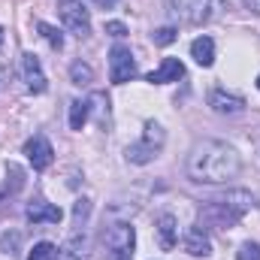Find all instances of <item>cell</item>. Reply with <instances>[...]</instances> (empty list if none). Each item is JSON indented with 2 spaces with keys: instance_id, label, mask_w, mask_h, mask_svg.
Here are the masks:
<instances>
[{
  "instance_id": "9",
  "label": "cell",
  "mask_w": 260,
  "mask_h": 260,
  "mask_svg": "<svg viewBox=\"0 0 260 260\" xmlns=\"http://www.w3.org/2000/svg\"><path fill=\"white\" fill-rule=\"evenodd\" d=\"M24 154H27V160H30L34 170H46V167H52V160H55L52 142H49L43 133H37V136H30V139L24 142Z\"/></svg>"
},
{
  "instance_id": "7",
  "label": "cell",
  "mask_w": 260,
  "mask_h": 260,
  "mask_svg": "<svg viewBox=\"0 0 260 260\" xmlns=\"http://www.w3.org/2000/svg\"><path fill=\"white\" fill-rule=\"evenodd\" d=\"M58 15H61V21L70 34H76V37L91 34V15H88L82 0H58Z\"/></svg>"
},
{
  "instance_id": "24",
  "label": "cell",
  "mask_w": 260,
  "mask_h": 260,
  "mask_svg": "<svg viewBox=\"0 0 260 260\" xmlns=\"http://www.w3.org/2000/svg\"><path fill=\"white\" fill-rule=\"evenodd\" d=\"M242 3H245V9H251V12L260 15V0H242Z\"/></svg>"
},
{
  "instance_id": "21",
  "label": "cell",
  "mask_w": 260,
  "mask_h": 260,
  "mask_svg": "<svg viewBox=\"0 0 260 260\" xmlns=\"http://www.w3.org/2000/svg\"><path fill=\"white\" fill-rule=\"evenodd\" d=\"M176 27H157L154 34H151V40H154V46H170V43H176Z\"/></svg>"
},
{
  "instance_id": "16",
  "label": "cell",
  "mask_w": 260,
  "mask_h": 260,
  "mask_svg": "<svg viewBox=\"0 0 260 260\" xmlns=\"http://www.w3.org/2000/svg\"><path fill=\"white\" fill-rule=\"evenodd\" d=\"M191 58L200 67H212L215 64V43L209 37H197L194 43H191Z\"/></svg>"
},
{
  "instance_id": "13",
  "label": "cell",
  "mask_w": 260,
  "mask_h": 260,
  "mask_svg": "<svg viewBox=\"0 0 260 260\" xmlns=\"http://www.w3.org/2000/svg\"><path fill=\"white\" fill-rule=\"evenodd\" d=\"M24 218H27L30 224H58V221L64 218V212H61L58 206L46 203V200H37V203H30V206H27Z\"/></svg>"
},
{
  "instance_id": "6",
  "label": "cell",
  "mask_w": 260,
  "mask_h": 260,
  "mask_svg": "<svg viewBox=\"0 0 260 260\" xmlns=\"http://www.w3.org/2000/svg\"><path fill=\"white\" fill-rule=\"evenodd\" d=\"M218 0H167V15L182 24H203L215 15Z\"/></svg>"
},
{
  "instance_id": "4",
  "label": "cell",
  "mask_w": 260,
  "mask_h": 260,
  "mask_svg": "<svg viewBox=\"0 0 260 260\" xmlns=\"http://www.w3.org/2000/svg\"><path fill=\"white\" fill-rule=\"evenodd\" d=\"M164 142H167V133H164V127L157 124V121H145V130H142V136L133 142V145H127V160L130 164H151L160 151H164Z\"/></svg>"
},
{
  "instance_id": "23",
  "label": "cell",
  "mask_w": 260,
  "mask_h": 260,
  "mask_svg": "<svg viewBox=\"0 0 260 260\" xmlns=\"http://www.w3.org/2000/svg\"><path fill=\"white\" fill-rule=\"evenodd\" d=\"M106 34H109V37H118V40H121V37L127 34V27H124L121 21H106Z\"/></svg>"
},
{
  "instance_id": "20",
  "label": "cell",
  "mask_w": 260,
  "mask_h": 260,
  "mask_svg": "<svg viewBox=\"0 0 260 260\" xmlns=\"http://www.w3.org/2000/svg\"><path fill=\"white\" fill-rule=\"evenodd\" d=\"M55 254H58V248H55L52 242H37V245L30 248L27 260H55Z\"/></svg>"
},
{
  "instance_id": "2",
  "label": "cell",
  "mask_w": 260,
  "mask_h": 260,
  "mask_svg": "<svg viewBox=\"0 0 260 260\" xmlns=\"http://www.w3.org/2000/svg\"><path fill=\"white\" fill-rule=\"evenodd\" d=\"M254 194L248 191H227V194L209 200L203 209H200V221L209 224V227H218V230H230L242 215H248L254 209Z\"/></svg>"
},
{
  "instance_id": "11",
  "label": "cell",
  "mask_w": 260,
  "mask_h": 260,
  "mask_svg": "<svg viewBox=\"0 0 260 260\" xmlns=\"http://www.w3.org/2000/svg\"><path fill=\"white\" fill-rule=\"evenodd\" d=\"M21 73H24V82H27V91L30 94H43L46 91V73L40 67V58L37 55H21Z\"/></svg>"
},
{
  "instance_id": "14",
  "label": "cell",
  "mask_w": 260,
  "mask_h": 260,
  "mask_svg": "<svg viewBox=\"0 0 260 260\" xmlns=\"http://www.w3.org/2000/svg\"><path fill=\"white\" fill-rule=\"evenodd\" d=\"M182 245H185V251L194 254V257H206V254L212 251V242H209V236H206L203 227H188L185 236H182Z\"/></svg>"
},
{
  "instance_id": "19",
  "label": "cell",
  "mask_w": 260,
  "mask_h": 260,
  "mask_svg": "<svg viewBox=\"0 0 260 260\" xmlns=\"http://www.w3.org/2000/svg\"><path fill=\"white\" fill-rule=\"evenodd\" d=\"M70 79H73V85H88L94 79V70L82 61H76V64H70Z\"/></svg>"
},
{
  "instance_id": "27",
  "label": "cell",
  "mask_w": 260,
  "mask_h": 260,
  "mask_svg": "<svg viewBox=\"0 0 260 260\" xmlns=\"http://www.w3.org/2000/svg\"><path fill=\"white\" fill-rule=\"evenodd\" d=\"M257 88H260V76H257Z\"/></svg>"
},
{
  "instance_id": "8",
  "label": "cell",
  "mask_w": 260,
  "mask_h": 260,
  "mask_svg": "<svg viewBox=\"0 0 260 260\" xmlns=\"http://www.w3.org/2000/svg\"><path fill=\"white\" fill-rule=\"evenodd\" d=\"M136 76V61H133V52L127 46H115L109 52V79L112 85H124Z\"/></svg>"
},
{
  "instance_id": "3",
  "label": "cell",
  "mask_w": 260,
  "mask_h": 260,
  "mask_svg": "<svg viewBox=\"0 0 260 260\" xmlns=\"http://www.w3.org/2000/svg\"><path fill=\"white\" fill-rule=\"evenodd\" d=\"M91 215V203L88 200H76L73 206V230L67 236V242L58 248L55 260H85L88 251V230H85V221Z\"/></svg>"
},
{
  "instance_id": "17",
  "label": "cell",
  "mask_w": 260,
  "mask_h": 260,
  "mask_svg": "<svg viewBox=\"0 0 260 260\" xmlns=\"http://www.w3.org/2000/svg\"><path fill=\"white\" fill-rule=\"evenodd\" d=\"M91 115V100H73L70 103V130H82Z\"/></svg>"
},
{
  "instance_id": "1",
  "label": "cell",
  "mask_w": 260,
  "mask_h": 260,
  "mask_svg": "<svg viewBox=\"0 0 260 260\" xmlns=\"http://www.w3.org/2000/svg\"><path fill=\"white\" fill-rule=\"evenodd\" d=\"M239 170H242V160H239L236 148L221 139H200L188 154V176L200 185L230 182L239 176Z\"/></svg>"
},
{
  "instance_id": "10",
  "label": "cell",
  "mask_w": 260,
  "mask_h": 260,
  "mask_svg": "<svg viewBox=\"0 0 260 260\" xmlns=\"http://www.w3.org/2000/svg\"><path fill=\"white\" fill-rule=\"evenodd\" d=\"M209 106H212L218 115H239V112H245V100H242L239 94H227V91H221V88H215V91L209 94Z\"/></svg>"
},
{
  "instance_id": "22",
  "label": "cell",
  "mask_w": 260,
  "mask_h": 260,
  "mask_svg": "<svg viewBox=\"0 0 260 260\" xmlns=\"http://www.w3.org/2000/svg\"><path fill=\"white\" fill-rule=\"evenodd\" d=\"M236 260H260V245L257 242H245V245L239 248V257Z\"/></svg>"
},
{
  "instance_id": "5",
  "label": "cell",
  "mask_w": 260,
  "mask_h": 260,
  "mask_svg": "<svg viewBox=\"0 0 260 260\" xmlns=\"http://www.w3.org/2000/svg\"><path fill=\"white\" fill-rule=\"evenodd\" d=\"M103 251L109 260H130L133 248H136V230L130 224H109L100 236Z\"/></svg>"
},
{
  "instance_id": "26",
  "label": "cell",
  "mask_w": 260,
  "mask_h": 260,
  "mask_svg": "<svg viewBox=\"0 0 260 260\" xmlns=\"http://www.w3.org/2000/svg\"><path fill=\"white\" fill-rule=\"evenodd\" d=\"M0 46H3V27H0Z\"/></svg>"
},
{
  "instance_id": "18",
  "label": "cell",
  "mask_w": 260,
  "mask_h": 260,
  "mask_svg": "<svg viewBox=\"0 0 260 260\" xmlns=\"http://www.w3.org/2000/svg\"><path fill=\"white\" fill-rule=\"evenodd\" d=\"M37 30H40V37L52 46V49H64V37H61V30L55 27V24H49V21H37Z\"/></svg>"
},
{
  "instance_id": "25",
  "label": "cell",
  "mask_w": 260,
  "mask_h": 260,
  "mask_svg": "<svg viewBox=\"0 0 260 260\" xmlns=\"http://www.w3.org/2000/svg\"><path fill=\"white\" fill-rule=\"evenodd\" d=\"M94 3H97V6H103V9H112L118 0H94Z\"/></svg>"
},
{
  "instance_id": "12",
  "label": "cell",
  "mask_w": 260,
  "mask_h": 260,
  "mask_svg": "<svg viewBox=\"0 0 260 260\" xmlns=\"http://www.w3.org/2000/svg\"><path fill=\"white\" fill-rule=\"evenodd\" d=\"M185 76V64L179 61V58H164L157 70H151L145 79L151 82V85H167V82H179Z\"/></svg>"
},
{
  "instance_id": "15",
  "label": "cell",
  "mask_w": 260,
  "mask_h": 260,
  "mask_svg": "<svg viewBox=\"0 0 260 260\" xmlns=\"http://www.w3.org/2000/svg\"><path fill=\"white\" fill-rule=\"evenodd\" d=\"M157 242L164 251H173L176 242H179V227H176V218L173 215H160L157 218Z\"/></svg>"
}]
</instances>
